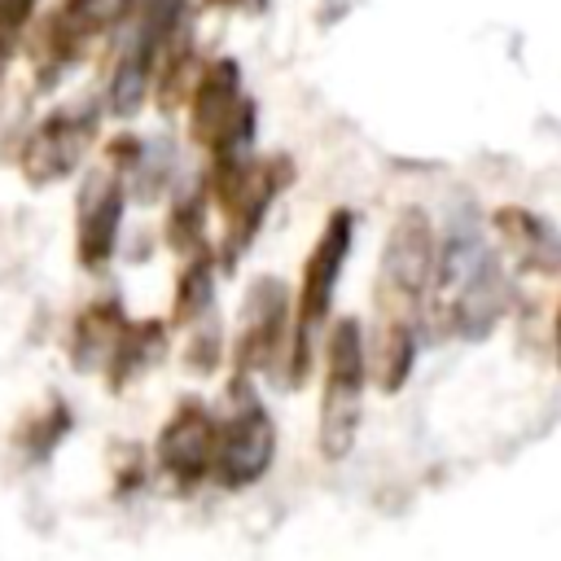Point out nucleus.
Here are the masks:
<instances>
[{
    "instance_id": "nucleus-4",
    "label": "nucleus",
    "mask_w": 561,
    "mask_h": 561,
    "mask_svg": "<svg viewBox=\"0 0 561 561\" xmlns=\"http://www.w3.org/2000/svg\"><path fill=\"white\" fill-rule=\"evenodd\" d=\"M285 184H289V162L285 158H250V153L215 158L206 193L224 215V259L228 263L250 245L254 228L263 224L272 197Z\"/></svg>"
},
{
    "instance_id": "nucleus-13",
    "label": "nucleus",
    "mask_w": 561,
    "mask_h": 561,
    "mask_svg": "<svg viewBox=\"0 0 561 561\" xmlns=\"http://www.w3.org/2000/svg\"><path fill=\"white\" fill-rule=\"evenodd\" d=\"M491 228L522 276H543V280L561 276V237L543 215L526 206H500L491 215Z\"/></svg>"
},
{
    "instance_id": "nucleus-9",
    "label": "nucleus",
    "mask_w": 561,
    "mask_h": 561,
    "mask_svg": "<svg viewBox=\"0 0 561 561\" xmlns=\"http://www.w3.org/2000/svg\"><path fill=\"white\" fill-rule=\"evenodd\" d=\"M92 136H96V114L92 110H57V114H48L26 136V145H22V158H18L22 162V175L31 184L66 180L83 162Z\"/></svg>"
},
{
    "instance_id": "nucleus-1",
    "label": "nucleus",
    "mask_w": 561,
    "mask_h": 561,
    "mask_svg": "<svg viewBox=\"0 0 561 561\" xmlns=\"http://www.w3.org/2000/svg\"><path fill=\"white\" fill-rule=\"evenodd\" d=\"M434 307H438V324L465 342L486 337L500 324V316L508 311V280L469 210L460 219H451V228L438 245Z\"/></svg>"
},
{
    "instance_id": "nucleus-16",
    "label": "nucleus",
    "mask_w": 561,
    "mask_h": 561,
    "mask_svg": "<svg viewBox=\"0 0 561 561\" xmlns=\"http://www.w3.org/2000/svg\"><path fill=\"white\" fill-rule=\"evenodd\" d=\"M416 364V329H377L373 346V377L381 390H399Z\"/></svg>"
},
{
    "instance_id": "nucleus-20",
    "label": "nucleus",
    "mask_w": 561,
    "mask_h": 561,
    "mask_svg": "<svg viewBox=\"0 0 561 561\" xmlns=\"http://www.w3.org/2000/svg\"><path fill=\"white\" fill-rule=\"evenodd\" d=\"M31 9H35V0H0V61L9 57V48L22 31V22L31 18Z\"/></svg>"
},
{
    "instance_id": "nucleus-5",
    "label": "nucleus",
    "mask_w": 561,
    "mask_h": 561,
    "mask_svg": "<svg viewBox=\"0 0 561 561\" xmlns=\"http://www.w3.org/2000/svg\"><path fill=\"white\" fill-rule=\"evenodd\" d=\"M276 451V425L259 394L250 390L245 373H237L232 394H228V416H215V456H210V478L228 491H241L259 482L272 465Z\"/></svg>"
},
{
    "instance_id": "nucleus-15",
    "label": "nucleus",
    "mask_w": 561,
    "mask_h": 561,
    "mask_svg": "<svg viewBox=\"0 0 561 561\" xmlns=\"http://www.w3.org/2000/svg\"><path fill=\"white\" fill-rule=\"evenodd\" d=\"M123 329H127V320H123L118 302H92V307H83L79 320H75V337H70L75 364L79 368H105L110 355H114V346H118V337H123Z\"/></svg>"
},
{
    "instance_id": "nucleus-12",
    "label": "nucleus",
    "mask_w": 561,
    "mask_h": 561,
    "mask_svg": "<svg viewBox=\"0 0 561 561\" xmlns=\"http://www.w3.org/2000/svg\"><path fill=\"white\" fill-rule=\"evenodd\" d=\"M285 289L272 276H259L241 302V337H237V373L272 368L280 359V337H285Z\"/></svg>"
},
{
    "instance_id": "nucleus-7",
    "label": "nucleus",
    "mask_w": 561,
    "mask_h": 561,
    "mask_svg": "<svg viewBox=\"0 0 561 561\" xmlns=\"http://www.w3.org/2000/svg\"><path fill=\"white\" fill-rule=\"evenodd\" d=\"M184 18V0H136V35L123 48L114 79H110V110L114 114H136L167 48L175 44Z\"/></svg>"
},
{
    "instance_id": "nucleus-3",
    "label": "nucleus",
    "mask_w": 561,
    "mask_h": 561,
    "mask_svg": "<svg viewBox=\"0 0 561 561\" xmlns=\"http://www.w3.org/2000/svg\"><path fill=\"white\" fill-rule=\"evenodd\" d=\"M364 333L359 320H337L324 342V386H320V430L316 443L324 460H342L355 447L359 434V412H364Z\"/></svg>"
},
{
    "instance_id": "nucleus-22",
    "label": "nucleus",
    "mask_w": 561,
    "mask_h": 561,
    "mask_svg": "<svg viewBox=\"0 0 561 561\" xmlns=\"http://www.w3.org/2000/svg\"><path fill=\"white\" fill-rule=\"evenodd\" d=\"M557 359H561V316H557Z\"/></svg>"
},
{
    "instance_id": "nucleus-11",
    "label": "nucleus",
    "mask_w": 561,
    "mask_h": 561,
    "mask_svg": "<svg viewBox=\"0 0 561 561\" xmlns=\"http://www.w3.org/2000/svg\"><path fill=\"white\" fill-rule=\"evenodd\" d=\"M123 224V180L114 171H92L79 188V219H75V245L79 263L101 272L118 245Z\"/></svg>"
},
{
    "instance_id": "nucleus-14",
    "label": "nucleus",
    "mask_w": 561,
    "mask_h": 561,
    "mask_svg": "<svg viewBox=\"0 0 561 561\" xmlns=\"http://www.w3.org/2000/svg\"><path fill=\"white\" fill-rule=\"evenodd\" d=\"M131 4L136 0H66L57 9V18L48 22V44H53L57 61H70L88 39L118 26L131 13Z\"/></svg>"
},
{
    "instance_id": "nucleus-6",
    "label": "nucleus",
    "mask_w": 561,
    "mask_h": 561,
    "mask_svg": "<svg viewBox=\"0 0 561 561\" xmlns=\"http://www.w3.org/2000/svg\"><path fill=\"white\" fill-rule=\"evenodd\" d=\"M188 131L202 149L215 158L245 153L254 136V105L241 88V70L232 57H219L202 70L193 83V105H188Z\"/></svg>"
},
{
    "instance_id": "nucleus-10",
    "label": "nucleus",
    "mask_w": 561,
    "mask_h": 561,
    "mask_svg": "<svg viewBox=\"0 0 561 561\" xmlns=\"http://www.w3.org/2000/svg\"><path fill=\"white\" fill-rule=\"evenodd\" d=\"M210 456H215V416L197 399H184L158 434V465L180 491H188L210 478Z\"/></svg>"
},
{
    "instance_id": "nucleus-18",
    "label": "nucleus",
    "mask_w": 561,
    "mask_h": 561,
    "mask_svg": "<svg viewBox=\"0 0 561 561\" xmlns=\"http://www.w3.org/2000/svg\"><path fill=\"white\" fill-rule=\"evenodd\" d=\"M215 302V280H210V254H193L184 276L175 280V320H202Z\"/></svg>"
},
{
    "instance_id": "nucleus-19",
    "label": "nucleus",
    "mask_w": 561,
    "mask_h": 561,
    "mask_svg": "<svg viewBox=\"0 0 561 561\" xmlns=\"http://www.w3.org/2000/svg\"><path fill=\"white\" fill-rule=\"evenodd\" d=\"M202 219H206L202 197H184V202L171 210V224H167L171 245L184 250V254H202Z\"/></svg>"
},
{
    "instance_id": "nucleus-8",
    "label": "nucleus",
    "mask_w": 561,
    "mask_h": 561,
    "mask_svg": "<svg viewBox=\"0 0 561 561\" xmlns=\"http://www.w3.org/2000/svg\"><path fill=\"white\" fill-rule=\"evenodd\" d=\"M351 241H355V215L351 210H333L307 254V267H302V289H298V320H294V377L302 373L307 364V351H311V333L324 324L329 316V302H333V289H337V272L351 254Z\"/></svg>"
},
{
    "instance_id": "nucleus-2",
    "label": "nucleus",
    "mask_w": 561,
    "mask_h": 561,
    "mask_svg": "<svg viewBox=\"0 0 561 561\" xmlns=\"http://www.w3.org/2000/svg\"><path fill=\"white\" fill-rule=\"evenodd\" d=\"M434 259H438V245H434L430 219L416 206L399 210L377 263V320H381L377 329H416L421 298L434 285Z\"/></svg>"
},
{
    "instance_id": "nucleus-17",
    "label": "nucleus",
    "mask_w": 561,
    "mask_h": 561,
    "mask_svg": "<svg viewBox=\"0 0 561 561\" xmlns=\"http://www.w3.org/2000/svg\"><path fill=\"white\" fill-rule=\"evenodd\" d=\"M158 355H162V324H127L118 346H114V355H110V364H105V373H110L114 386H123L131 373H140Z\"/></svg>"
},
{
    "instance_id": "nucleus-21",
    "label": "nucleus",
    "mask_w": 561,
    "mask_h": 561,
    "mask_svg": "<svg viewBox=\"0 0 561 561\" xmlns=\"http://www.w3.org/2000/svg\"><path fill=\"white\" fill-rule=\"evenodd\" d=\"M206 4L210 9H237V13H245V9L250 13H263L267 9V0H206Z\"/></svg>"
}]
</instances>
